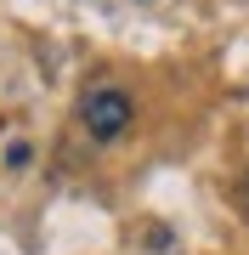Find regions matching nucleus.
Here are the masks:
<instances>
[{"mask_svg": "<svg viewBox=\"0 0 249 255\" xmlns=\"http://www.w3.org/2000/svg\"><path fill=\"white\" fill-rule=\"evenodd\" d=\"M80 119H85V130H91L96 142H113V136H125V125H130V97L113 91V85H96V91H85Z\"/></svg>", "mask_w": 249, "mask_h": 255, "instance_id": "f257e3e1", "label": "nucleus"}, {"mask_svg": "<svg viewBox=\"0 0 249 255\" xmlns=\"http://www.w3.org/2000/svg\"><path fill=\"white\" fill-rule=\"evenodd\" d=\"M238 199H244V216H249V176H244V187H238Z\"/></svg>", "mask_w": 249, "mask_h": 255, "instance_id": "f03ea898", "label": "nucleus"}, {"mask_svg": "<svg viewBox=\"0 0 249 255\" xmlns=\"http://www.w3.org/2000/svg\"><path fill=\"white\" fill-rule=\"evenodd\" d=\"M148 6H153V0H148Z\"/></svg>", "mask_w": 249, "mask_h": 255, "instance_id": "7ed1b4c3", "label": "nucleus"}]
</instances>
